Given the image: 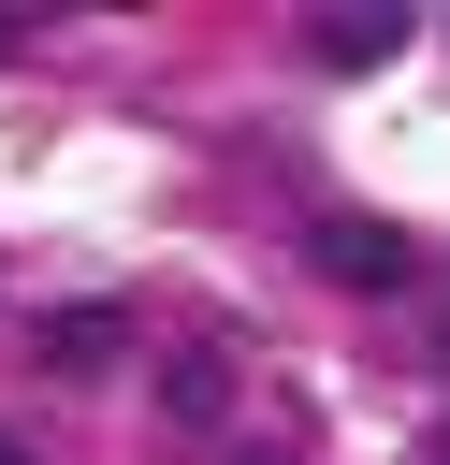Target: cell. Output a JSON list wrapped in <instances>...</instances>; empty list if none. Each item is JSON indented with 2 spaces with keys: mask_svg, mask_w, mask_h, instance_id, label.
<instances>
[{
  "mask_svg": "<svg viewBox=\"0 0 450 465\" xmlns=\"http://www.w3.org/2000/svg\"><path fill=\"white\" fill-rule=\"evenodd\" d=\"M15 44H29V29H15V15H0V58H15Z\"/></svg>",
  "mask_w": 450,
  "mask_h": 465,
  "instance_id": "cell-5",
  "label": "cell"
},
{
  "mask_svg": "<svg viewBox=\"0 0 450 465\" xmlns=\"http://www.w3.org/2000/svg\"><path fill=\"white\" fill-rule=\"evenodd\" d=\"M0 465H29V450H15V436H0Z\"/></svg>",
  "mask_w": 450,
  "mask_h": 465,
  "instance_id": "cell-6",
  "label": "cell"
},
{
  "mask_svg": "<svg viewBox=\"0 0 450 465\" xmlns=\"http://www.w3.org/2000/svg\"><path fill=\"white\" fill-rule=\"evenodd\" d=\"M305 58L319 73H377V58H406V15L392 0H334V15H305Z\"/></svg>",
  "mask_w": 450,
  "mask_h": 465,
  "instance_id": "cell-1",
  "label": "cell"
},
{
  "mask_svg": "<svg viewBox=\"0 0 450 465\" xmlns=\"http://www.w3.org/2000/svg\"><path fill=\"white\" fill-rule=\"evenodd\" d=\"M319 276L392 291V276H406V232H392V218H319Z\"/></svg>",
  "mask_w": 450,
  "mask_h": 465,
  "instance_id": "cell-2",
  "label": "cell"
},
{
  "mask_svg": "<svg viewBox=\"0 0 450 465\" xmlns=\"http://www.w3.org/2000/svg\"><path fill=\"white\" fill-rule=\"evenodd\" d=\"M421 465H450V421H421Z\"/></svg>",
  "mask_w": 450,
  "mask_h": 465,
  "instance_id": "cell-4",
  "label": "cell"
},
{
  "mask_svg": "<svg viewBox=\"0 0 450 465\" xmlns=\"http://www.w3.org/2000/svg\"><path fill=\"white\" fill-rule=\"evenodd\" d=\"M435 349H450V305H435Z\"/></svg>",
  "mask_w": 450,
  "mask_h": 465,
  "instance_id": "cell-7",
  "label": "cell"
},
{
  "mask_svg": "<svg viewBox=\"0 0 450 465\" xmlns=\"http://www.w3.org/2000/svg\"><path fill=\"white\" fill-rule=\"evenodd\" d=\"M116 349H131V320H116V305H58V320H44V363H58V378H102Z\"/></svg>",
  "mask_w": 450,
  "mask_h": 465,
  "instance_id": "cell-3",
  "label": "cell"
}]
</instances>
